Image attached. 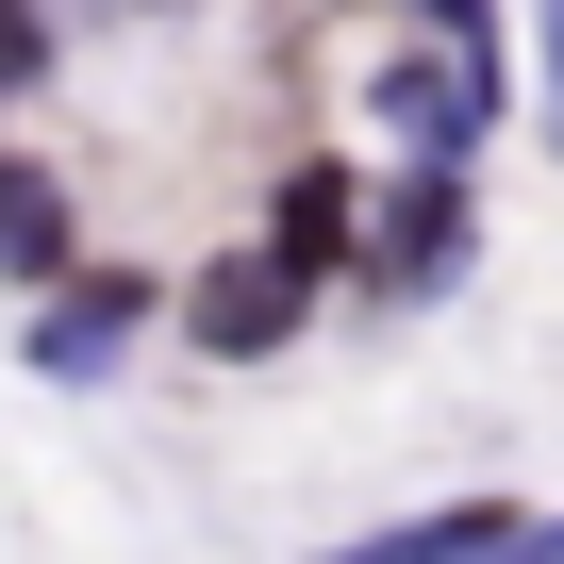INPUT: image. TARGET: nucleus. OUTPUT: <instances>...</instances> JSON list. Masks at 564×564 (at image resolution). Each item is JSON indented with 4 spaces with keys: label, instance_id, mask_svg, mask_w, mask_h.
<instances>
[{
    "label": "nucleus",
    "instance_id": "f257e3e1",
    "mask_svg": "<svg viewBox=\"0 0 564 564\" xmlns=\"http://www.w3.org/2000/svg\"><path fill=\"white\" fill-rule=\"evenodd\" d=\"M300 316H316V265L282 249V232H265V249H216V265L183 282V333H199L216 366H265V349L300 333Z\"/></svg>",
    "mask_w": 564,
    "mask_h": 564
},
{
    "label": "nucleus",
    "instance_id": "f03ea898",
    "mask_svg": "<svg viewBox=\"0 0 564 564\" xmlns=\"http://www.w3.org/2000/svg\"><path fill=\"white\" fill-rule=\"evenodd\" d=\"M133 316H150V282H84V265H67V282H34V366H51V382H100V366L133 349Z\"/></svg>",
    "mask_w": 564,
    "mask_h": 564
},
{
    "label": "nucleus",
    "instance_id": "7ed1b4c3",
    "mask_svg": "<svg viewBox=\"0 0 564 564\" xmlns=\"http://www.w3.org/2000/svg\"><path fill=\"white\" fill-rule=\"evenodd\" d=\"M67 249H84V232H67V183L0 150V282L34 300V282H67Z\"/></svg>",
    "mask_w": 564,
    "mask_h": 564
},
{
    "label": "nucleus",
    "instance_id": "20e7f679",
    "mask_svg": "<svg viewBox=\"0 0 564 564\" xmlns=\"http://www.w3.org/2000/svg\"><path fill=\"white\" fill-rule=\"evenodd\" d=\"M265 232H282V249H300V265L333 282V265H349V232H366V183H349L333 150H316V166H282V199H265Z\"/></svg>",
    "mask_w": 564,
    "mask_h": 564
},
{
    "label": "nucleus",
    "instance_id": "39448f33",
    "mask_svg": "<svg viewBox=\"0 0 564 564\" xmlns=\"http://www.w3.org/2000/svg\"><path fill=\"white\" fill-rule=\"evenodd\" d=\"M51 84V0H0V100Z\"/></svg>",
    "mask_w": 564,
    "mask_h": 564
},
{
    "label": "nucleus",
    "instance_id": "423d86ee",
    "mask_svg": "<svg viewBox=\"0 0 564 564\" xmlns=\"http://www.w3.org/2000/svg\"><path fill=\"white\" fill-rule=\"evenodd\" d=\"M547 117H564V0H547Z\"/></svg>",
    "mask_w": 564,
    "mask_h": 564
}]
</instances>
